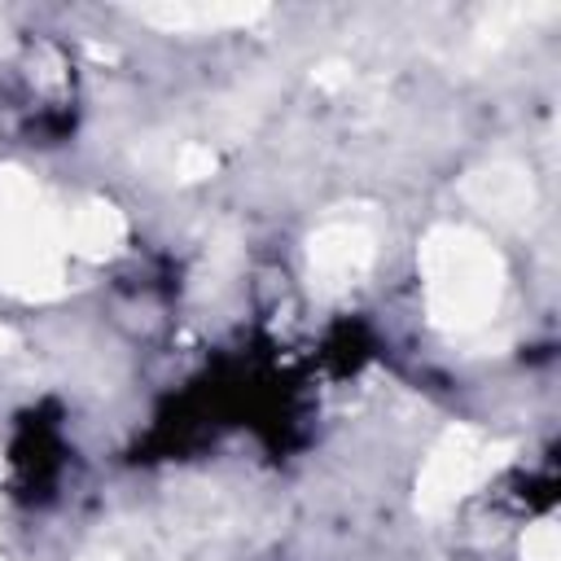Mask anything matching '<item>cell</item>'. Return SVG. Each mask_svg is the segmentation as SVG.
<instances>
[{"instance_id":"6da1fadb","label":"cell","mask_w":561,"mask_h":561,"mask_svg":"<svg viewBox=\"0 0 561 561\" xmlns=\"http://www.w3.org/2000/svg\"><path fill=\"white\" fill-rule=\"evenodd\" d=\"M421 280L430 324L451 337H469L500 311L504 259L482 232L465 224H438L421 241Z\"/></svg>"},{"instance_id":"7a4b0ae2","label":"cell","mask_w":561,"mask_h":561,"mask_svg":"<svg viewBox=\"0 0 561 561\" xmlns=\"http://www.w3.org/2000/svg\"><path fill=\"white\" fill-rule=\"evenodd\" d=\"M66 237L35 180L18 167L0 171V280L22 298H57L66 289Z\"/></svg>"},{"instance_id":"3957f363","label":"cell","mask_w":561,"mask_h":561,"mask_svg":"<svg viewBox=\"0 0 561 561\" xmlns=\"http://www.w3.org/2000/svg\"><path fill=\"white\" fill-rule=\"evenodd\" d=\"M513 443H495L486 438L478 425H451L438 434V443L430 447L421 478H416V508L425 517L447 513L456 500H465L469 491H478L504 460H508Z\"/></svg>"},{"instance_id":"277c9868","label":"cell","mask_w":561,"mask_h":561,"mask_svg":"<svg viewBox=\"0 0 561 561\" xmlns=\"http://www.w3.org/2000/svg\"><path fill=\"white\" fill-rule=\"evenodd\" d=\"M377 254V237L359 219H333L311 232L307 241V280L316 298H342L351 294Z\"/></svg>"},{"instance_id":"5b68a950","label":"cell","mask_w":561,"mask_h":561,"mask_svg":"<svg viewBox=\"0 0 561 561\" xmlns=\"http://www.w3.org/2000/svg\"><path fill=\"white\" fill-rule=\"evenodd\" d=\"M460 193L469 206H478L482 215H491L495 224H508V228H526L539 206V188H535L530 171L517 162H486V167L469 171Z\"/></svg>"},{"instance_id":"8992f818","label":"cell","mask_w":561,"mask_h":561,"mask_svg":"<svg viewBox=\"0 0 561 561\" xmlns=\"http://www.w3.org/2000/svg\"><path fill=\"white\" fill-rule=\"evenodd\" d=\"M267 13V4H140L136 18L158 31H224V26H250Z\"/></svg>"},{"instance_id":"52a82bcc","label":"cell","mask_w":561,"mask_h":561,"mask_svg":"<svg viewBox=\"0 0 561 561\" xmlns=\"http://www.w3.org/2000/svg\"><path fill=\"white\" fill-rule=\"evenodd\" d=\"M61 237H66V250L79 259H110L118 254L127 224L110 202H83L61 219Z\"/></svg>"},{"instance_id":"ba28073f","label":"cell","mask_w":561,"mask_h":561,"mask_svg":"<svg viewBox=\"0 0 561 561\" xmlns=\"http://www.w3.org/2000/svg\"><path fill=\"white\" fill-rule=\"evenodd\" d=\"M522 561H561V543H557V522L543 517L526 530L522 539Z\"/></svg>"},{"instance_id":"9c48e42d","label":"cell","mask_w":561,"mask_h":561,"mask_svg":"<svg viewBox=\"0 0 561 561\" xmlns=\"http://www.w3.org/2000/svg\"><path fill=\"white\" fill-rule=\"evenodd\" d=\"M210 171H215V153L206 145H180V153H175V175L180 180H202Z\"/></svg>"},{"instance_id":"30bf717a","label":"cell","mask_w":561,"mask_h":561,"mask_svg":"<svg viewBox=\"0 0 561 561\" xmlns=\"http://www.w3.org/2000/svg\"><path fill=\"white\" fill-rule=\"evenodd\" d=\"M316 79H320L324 88H337V83H346L351 75H346V66H342V61H324V66L316 70Z\"/></svg>"},{"instance_id":"8fae6325","label":"cell","mask_w":561,"mask_h":561,"mask_svg":"<svg viewBox=\"0 0 561 561\" xmlns=\"http://www.w3.org/2000/svg\"><path fill=\"white\" fill-rule=\"evenodd\" d=\"M18 346V337H13V329H0V351H13Z\"/></svg>"},{"instance_id":"7c38bea8","label":"cell","mask_w":561,"mask_h":561,"mask_svg":"<svg viewBox=\"0 0 561 561\" xmlns=\"http://www.w3.org/2000/svg\"><path fill=\"white\" fill-rule=\"evenodd\" d=\"M83 561H118V557H110V552H92V557H83Z\"/></svg>"},{"instance_id":"4fadbf2b","label":"cell","mask_w":561,"mask_h":561,"mask_svg":"<svg viewBox=\"0 0 561 561\" xmlns=\"http://www.w3.org/2000/svg\"><path fill=\"white\" fill-rule=\"evenodd\" d=\"M0 44H4V18H0Z\"/></svg>"}]
</instances>
